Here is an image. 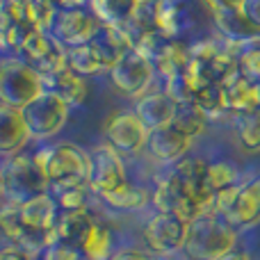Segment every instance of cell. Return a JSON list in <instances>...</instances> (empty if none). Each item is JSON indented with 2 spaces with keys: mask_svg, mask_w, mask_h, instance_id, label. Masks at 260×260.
I'll return each mask as SVG.
<instances>
[{
  "mask_svg": "<svg viewBox=\"0 0 260 260\" xmlns=\"http://www.w3.org/2000/svg\"><path fill=\"white\" fill-rule=\"evenodd\" d=\"M35 160L46 171L48 178V192L57 197L64 189L85 187L89 185V153L78 144L62 142L55 146L39 148L35 153Z\"/></svg>",
  "mask_w": 260,
  "mask_h": 260,
  "instance_id": "1",
  "label": "cell"
},
{
  "mask_svg": "<svg viewBox=\"0 0 260 260\" xmlns=\"http://www.w3.org/2000/svg\"><path fill=\"white\" fill-rule=\"evenodd\" d=\"M238 242V231L217 215H199L189 221L185 256L187 260H219L224 253L233 251Z\"/></svg>",
  "mask_w": 260,
  "mask_h": 260,
  "instance_id": "2",
  "label": "cell"
},
{
  "mask_svg": "<svg viewBox=\"0 0 260 260\" xmlns=\"http://www.w3.org/2000/svg\"><path fill=\"white\" fill-rule=\"evenodd\" d=\"M46 89V78L21 57L0 59V103L23 110Z\"/></svg>",
  "mask_w": 260,
  "mask_h": 260,
  "instance_id": "3",
  "label": "cell"
},
{
  "mask_svg": "<svg viewBox=\"0 0 260 260\" xmlns=\"http://www.w3.org/2000/svg\"><path fill=\"white\" fill-rule=\"evenodd\" d=\"M3 169V183H5V197L9 201L23 203L27 199L37 197V194L48 192V178L46 171L39 167L35 155H18L7 157Z\"/></svg>",
  "mask_w": 260,
  "mask_h": 260,
  "instance_id": "4",
  "label": "cell"
},
{
  "mask_svg": "<svg viewBox=\"0 0 260 260\" xmlns=\"http://www.w3.org/2000/svg\"><path fill=\"white\" fill-rule=\"evenodd\" d=\"M69 110L71 105L53 89H46L39 99H35L27 108H23V119H25L30 139H53L69 121Z\"/></svg>",
  "mask_w": 260,
  "mask_h": 260,
  "instance_id": "5",
  "label": "cell"
},
{
  "mask_svg": "<svg viewBox=\"0 0 260 260\" xmlns=\"http://www.w3.org/2000/svg\"><path fill=\"white\" fill-rule=\"evenodd\" d=\"M18 55L37 73H41L46 80L50 76H55L57 71H62L64 67H69V48L53 32L32 30L23 41Z\"/></svg>",
  "mask_w": 260,
  "mask_h": 260,
  "instance_id": "6",
  "label": "cell"
},
{
  "mask_svg": "<svg viewBox=\"0 0 260 260\" xmlns=\"http://www.w3.org/2000/svg\"><path fill=\"white\" fill-rule=\"evenodd\" d=\"M0 231L5 233V238H7L9 242L21 247L23 251L30 253L32 258H39L46 247L57 242L55 229L48 231V233H39V231L30 229V226L21 219V203L9 201V199L0 206Z\"/></svg>",
  "mask_w": 260,
  "mask_h": 260,
  "instance_id": "7",
  "label": "cell"
},
{
  "mask_svg": "<svg viewBox=\"0 0 260 260\" xmlns=\"http://www.w3.org/2000/svg\"><path fill=\"white\" fill-rule=\"evenodd\" d=\"M189 221L169 212H155L144 226V242L160 258H171L185 249Z\"/></svg>",
  "mask_w": 260,
  "mask_h": 260,
  "instance_id": "8",
  "label": "cell"
},
{
  "mask_svg": "<svg viewBox=\"0 0 260 260\" xmlns=\"http://www.w3.org/2000/svg\"><path fill=\"white\" fill-rule=\"evenodd\" d=\"M110 78H112L114 87L121 94L133 96V99H142L146 94V89L151 87L153 78H155V64L148 57H144L142 53H137V50H128L110 69Z\"/></svg>",
  "mask_w": 260,
  "mask_h": 260,
  "instance_id": "9",
  "label": "cell"
},
{
  "mask_svg": "<svg viewBox=\"0 0 260 260\" xmlns=\"http://www.w3.org/2000/svg\"><path fill=\"white\" fill-rule=\"evenodd\" d=\"M89 192L103 194L112 192V189L121 187L126 183V165H123V157L117 148H112L110 144H101L94 151L89 153Z\"/></svg>",
  "mask_w": 260,
  "mask_h": 260,
  "instance_id": "10",
  "label": "cell"
},
{
  "mask_svg": "<svg viewBox=\"0 0 260 260\" xmlns=\"http://www.w3.org/2000/svg\"><path fill=\"white\" fill-rule=\"evenodd\" d=\"M101 30H103V23L91 12H85V7L82 9H59L57 16H55L53 27H50V32H53L67 48L89 44L91 39L99 37Z\"/></svg>",
  "mask_w": 260,
  "mask_h": 260,
  "instance_id": "11",
  "label": "cell"
},
{
  "mask_svg": "<svg viewBox=\"0 0 260 260\" xmlns=\"http://www.w3.org/2000/svg\"><path fill=\"white\" fill-rule=\"evenodd\" d=\"M105 137L110 146L117 148L121 155H135L146 148L148 130L135 112H117L105 123Z\"/></svg>",
  "mask_w": 260,
  "mask_h": 260,
  "instance_id": "12",
  "label": "cell"
},
{
  "mask_svg": "<svg viewBox=\"0 0 260 260\" xmlns=\"http://www.w3.org/2000/svg\"><path fill=\"white\" fill-rule=\"evenodd\" d=\"M153 203H155L157 212H169L185 221H192L201 215L199 206L194 203V199L185 192V187L180 185L178 176L174 171H169L167 176H162L155 185V192L151 194Z\"/></svg>",
  "mask_w": 260,
  "mask_h": 260,
  "instance_id": "13",
  "label": "cell"
},
{
  "mask_svg": "<svg viewBox=\"0 0 260 260\" xmlns=\"http://www.w3.org/2000/svg\"><path fill=\"white\" fill-rule=\"evenodd\" d=\"M178 112V103L171 99L167 91H151L144 94L142 99H137L135 105V114L139 117V121L146 126V130H157L174 123V117Z\"/></svg>",
  "mask_w": 260,
  "mask_h": 260,
  "instance_id": "14",
  "label": "cell"
},
{
  "mask_svg": "<svg viewBox=\"0 0 260 260\" xmlns=\"http://www.w3.org/2000/svg\"><path fill=\"white\" fill-rule=\"evenodd\" d=\"M30 142L23 110L0 103V157H14Z\"/></svg>",
  "mask_w": 260,
  "mask_h": 260,
  "instance_id": "15",
  "label": "cell"
},
{
  "mask_svg": "<svg viewBox=\"0 0 260 260\" xmlns=\"http://www.w3.org/2000/svg\"><path fill=\"white\" fill-rule=\"evenodd\" d=\"M192 142L194 139L185 137L174 126H165V128H157L148 133L146 148L153 157H157L162 162H180L189 153Z\"/></svg>",
  "mask_w": 260,
  "mask_h": 260,
  "instance_id": "16",
  "label": "cell"
},
{
  "mask_svg": "<svg viewBox=\"0 0 260 260\" xmlns=\"http://www.w3.org/2000/svg\"><path fill=\"white\" fill-rule=\"evenodd\" d=\"M226 221L235 231L253 229L260 224V178H253L249 183L240 185L238 199H235L233 210L226 215Z\"/></svg>",
  "mask_w": 260,
  "mask_h": 260,
  "instance_id": "17",
  "label": "cell"
},
{
  "mask_svg": "<svg viewBox=\"0 0 260 260\" xmlns=\"http://www.w3.org/2000/svg\"><path fill=\"white\" fill-rule=\"evenodd\" d=\"M57 215H59V206L50 192L37 194V197L21 203V219L25 221L30 229L39 231V233L53 231L55 221H57Z\"/></svg>",
  "mask_w": 260,
  "mask_h": 260,
  "instance_id": "18",
  "label": "cell"
},
{
  "mask_svg": "<svg viewBox=\"0 0 260 260\" xmlns=\"http://www.w3.org/2000/svg\"><path fill=\"white\" fill-rule=\"evenodd\" d=\"M224 96H226V105H229L231 114L249 112V110L260 108L258 82L242 76V73H235L229 82H224Z\"/></svg>",
  "mask_w": 260,
  "mask_h": 260,
  "instance_id": "19",
  "label": "cell"
},
{
  "mask_svg": "<svg viewBox=\"0 0 260 260\" xmlns=\"http://www.w3.org/2000/svg\"><path fill=\"white\" fill-rule=\"evenodd\" d=\"M46 87L53 91H57L69 105H80L87 99V80L85 76H80L78 71H73L71 67H64L62 71H57L55 76H50L46 80Z\"/></svg>",
  "mask_w": 260,
  "mask_h": 260,
  "instance_id": "20",
  "label": "cell"
},
{
  "mask_svg": "<svg viewBox=\"0 0 260 260\" xmlns=\"http://www.w3.org/2000/svg\"><path fill=\"white\" fill-rule=\"evenodd\" d=\"M192 103L197 108L203 110V114L208 117V121H221V119H233L229 105H226V96H224V85L219 82H208L194 89V99Z\"/></svg>",
  "mask_w": 260,
  "mask_h": 260,
  "instance_id": "21",
  "label": "cell"
},
{
  "mask_svg": "<svg viewBox=\"0 0 260 260\" xmlns=\"http://www.w3.org/2000/svg\"><path fill=\"white\" fill-rule=\"evenodd\" d=\"M91 224H94V217L87 212V208L85 210H62L55 221V233H57V240L73 244L78 249V244L85 238Z\"/></svg>",
  "mask_w": 260,
  "mask_h": 260,
  "instance_id": "22",
  "label": "cell"
},
{
  "mask_svg": "<svg viewBox=\"0 0 260 260\" xmlns=\"http://www.w3.org/2000/svg\"><path fill=\"white\" fill-rule=\"evenodd\" d=\"M189 59H192V48H187L185 44H174V41H165V46L160 48V53L155 55L153 64H155V71H160L162 76L171 78L185 73Z\"/></svg>",
  "mask_w": 260,
  "mask_h": 260,
  "instance_id": "23",
  "label": "cell"
},
{
  "mask_svg": "<svg viewBox=\"0 0 260 260\" xmlns=\"http://www.w3.org/2000/svg\"><path fill=\"white\" fill-rule=\"evenodd\" d=\"M215 25L221 30V35L229 39V44H247V41L260 39L251 25L247 23V18L242 16V12H212Z\"/></svg>",
  "mask_w": 260,
  "mask_h": 260,
  "instance_id": "24",
  "label": "cell"
},
{
  "mask_svg": "<svg viewBox=\"0 0 260 260\" xmlns=\"http://www.w3.org/2000/svg\"><path fill=\"white\" fill-rule=\"evenodd\" d=\"M137 5V0H89L91 14L103 25H126Z\"/></svg>",
  "mask_w": 260,
  "mask_h": 260,
  "instance_id": "25",
  "label": "cell"
},
{
  "mask_svg": "<svg viewBox=\"0 0 260 260\" xmlns=\"http://www.w3.org/2000/svg\"><path fill=\"white\" fill-rule=\"evenodd\" d=\"M78 251L85 260H110L112 258V235L105 226H101L99 221L89 226V231L85 233V238L78 244Z\"/></svg>",
  "mask_w": 260,
  "mask_h": 260,
  "instance_id": "26",
  "label": "cell"
},
{
  "mask_svg": "<svg viewBox=\"0 0 260 260\" xmlns=\"http://www.w3.org/2000/svg\"><path fill=\"white\" fill-rule=\"evenodd\" d=\"M235 135L244 153H260V108L233 114Z\"/></svg>",
  "mask_w": 260,
  "mask_h": 260,
  "instance_id": "27",
  "label": "cell"
},
{
  "mask_svg": "<svg viewBox=\"0 0 260 260\" xmlns=\"http://www.w3.org/2000/svg\"><path fill=\"white\" fill-rule=\"evenodd\" d=\"M101 199H103L110 208H114V210H139V208H144L148 203L151 194H148L144 187H137V185H133L126 180L121 187L103 194Z\"/></svg>",
  "mask_w": 260,
  "mask_h": 260,
  "instance_id": "28",
  "label": "cell"
},
{
  "mask_svg": "<svg viewBox=\"0 0 260 260\" xmlns=\"http://www.w3.org/2000/svg\"><path fill=\"white\" fill-rule=\"evenodd\" d=\"M171 126H174L176 130H180L185 137L197 139L206 133L208 117L203 114V110L197 108L194 103H185V105H178V112H176Z\"/></svg>",
  "mask_w": 260,
  "mask_h": 260,
  "instance_id": "29",
  "label": "cell"
},
{
  "mask_svg": "<svg viewBox=\"0 0 260 260\" xmlns=\"http://www.w3.org/2000/svg\"><path fill=\"white\" fill-rule=\"evenodd\" d=\"M235 59H238V71L242 73V76L260 82V39L240 44V50L235 53Z\"/></svg>",
  "mask_w": 260,
  "mask_h": 260,
  "instance_id": "30",
  "label": "cell"
},
{
  "mask_svg": "<svg viewBox=\"0 0 260 260\" xmlns=\"http://www.w3.org/2000/svg\"><path fill=\"white\" fill-rule=\"evenodd\" d=\"M57 12H59V7L55 5V0H30V5H27V16H30L32 30L50 32Z\"/></svg>",
  "mask_w": 260,
  "mask_h": 260,
  "instance_id": "31",
  "label": "cell"
},
{
  "mask_svg": "<svg viewBox=\"0 0 260 260\" xmlns=\"http://www.w3.org/2000/svg\"><path fill=\"white\" fill-rule=\"evenodd\" d=\"M238 169H235L231 162L217 160V162H208V187L212 192H219V189H226L231 185H238Z\"/></svg>",
  "mask_w": 260,
  "mask_h": 260,
  "instance_id": "32",
  "label": "cell"
},
{
  "mask_svg": "<svg viewBox=\"0 0 260 260\" xmlns=\"http://www.w3.org/2000/svg\"><path fill=\"white\" fill-rule=\"evenodd\" d=\"M87 192H89V185L85 187H73V189H64L55 197L57 206L62 210H85L87 208Z\"/></svg>",
  "mask_w": 260,
  "mask_h": 260,
  "instance_id": "33",
  "label": "cell"
},
{
  "mask_svg": "<svg viewBox=\"0 0 260 260\" xmlns=\"http://www.w3.org/2000/svg\"><path fill=\"white\" fill-rule=\"evenodd\" d=\"M39 260H80V251H78L73 244H67L62 240L53 242L50 247H46L41 251Z\"/></svg>",
  "mask_w": 260,
  "mask_h": 260,
  "instance_id": "34",
  "label": "cell"
},
{
  "mask_svg": "<svg viewBox=\"0 0 260 260\" xmlns=\"http://www.w3.org/2000/svg\"><path fill=\"white\" fill-rule=\"evenodd\" d=\"M242 16L247 18V23L256 30V35H260V0H244L242 5Z\"/></svg>",
  "mask_w": 260,
  "mask_h": 260,
  "instance_id": "35",
  "label": "cell"
},
{
  "mask_svg": "<svg viewBox=\"0 0 260 260\" xmlns=\"http://www.w3.org/2000/svg\"><path fill=\"white\" fill-rule=\"evenodd\" d=\"M212 12H240L244 0H206Z\"/></svg>",
  "mask_w": 260,
  "mask_h": 260,
  "instance_id": "36",
  "label": "cell"
},
{
  "mask_svg": "<svg viewBox=\"0 0 260 260\" xmlns=\"http://www.w3.org/2000/svg\"><path fill=\"white\" fill-rule=\"evenodd\" d=\"M0 260H37V258H32L30 253H25L21 247H16V244L9 242L0 249Z\"/></svg>",
  "mask_w": 260,
  "mask_h": 260,
  "instance_id": "37",
  "label": "cell"
},
{
  "mask_svg": "<svg viewBox=\"0 0 260 260\" xmlns=\"http://www.w3.org/2000/svg\"><path fill=\"white\" fill-rule=\"evenodd\" d=\"M110 260H153L148 253L139 251V249H121V251H114Z\"/></svg>",
  "mask_w": 260,
  "mask_h": 260,
  "instance_id": "38",
  "label": "cell"
},
{
  "mask_svg": "<svg viewBox=\"0 0 260 260\" xmlns=\"http://www.w3.org/2000/svg\"><path fill=\"white\" fill-rule=\"evenodd\" d=\"M59 9H82L85 5H89V0H55Z\"/></svg>",
  "mask_w": 260,
  "mask_h": 260,
  "instance_id": "39",
  "label": "cell"
},
{
  "mask_svg": "<svg viewBox=\"0 0 260 260\" xmlns=\"http://www.w3.org/2000/svg\"><path fill=\"white\" fill-rule=\"evenodd\" d=\"M219 260H251V256H249L247 251H240V249H233V251L224 253Z\"/></svg>",
  "mask_w": 260,
  "mask_h": 260,
  "instance_id": "40",
  "label": "cell"
},
{
  "mask_svg": "<svg viewBox=\"0 0 260 260\" xmlns=\"http://www.w3.org/2000/svg\"><path fill=\"white\" fill-rule=\"evenodd\" d=\"M5 197V183H3V169H0V199Z\"/></svg>",
  "mask_w": 260,
  "mask_h": 260,
  "instance_id": "41",
  "label": "cell"
},
{
  "mask_svg": "<svg viewBox=\"0 0 260 260\" xmlns=\"http://www.w3.org/2000/svg\"><path fill=\"white\" fill-rule=\"evenodd\" d=\"M258 89H260V82H258Z\"/></svg>",
  "mask_w": 260,
  "mask_h": 260,
  "instance_id": "42",
  "label": "cell"
},
{
  "mask_svg": "<svg viewBox=\"0 0 260 260\" xmlns=\"http://www.w3.org/2000/svg\"><path fill=\"white\" fill-rule=\"evenodd\" d=\"M137 3H142V0H137Z\"/></svg>",
  "mask_w": 260,
  "mask_h": 260,
  "instance_id": "43",
  "label": "cell"
}]
</instances>
